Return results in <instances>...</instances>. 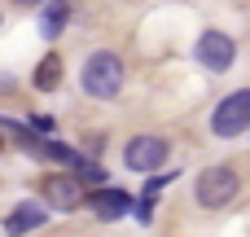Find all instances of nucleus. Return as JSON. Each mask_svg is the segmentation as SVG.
<instances>
[{
	"label": "nucleus",
	"instance_id": "f257e3e1",
	"mask_svg": "<svg viewBox=\"0 0 250 237\" xmlns=\"http://www.w3.org/2000/svg\"><path fill=\"white\" fill-rule=\"evenodd\" d=\"M79 84H83V92L92 97V101H110V97H119V88H123V62H119V53H92L88 62H83V75H79Z\"/></svg>",
	"mask_w": 250,
	"mask_h": 237
},
{
	"label": "nucleus",
	"instance_id": "f03ea898",
	"mask_svg": "<svg viewBox=\"0 0 250 237\" xmlns=\"http://www.w3.org/2000/svg\"><path fill=\"white\" fill-rule=\"evenodd\" d=\"M237 194H242V180H237L233 167H207V172H198V180H193V198H198V207H207V211L229 207Z\"/></svg>",
	"mask_w": 250,
	"mask_h": 237
},
{
	"label": "nucleus",
	"instance_id": "7ed1b4c3",
	"mask_svg": "<svg viewBox=\"0 0 250 237\" xmlns=\"http://www.w3.org/2000/svg\"><path fill=\"white\" fill-rule=\"evenodd\" d=\"M246 128H250V88H237L211 110V132L229 141V136H242Z\"/></svg>",
	"mask_w": 250,
	"mask_h": 237
},
{
	"label": "nucleus",
	"instance_id": "20e7f679",
	"mask_svg": "<svg viewBox=\"0 0 250 237\" xmlns=\"http://www.w3.org/2000/svg\"><path fill=\"white\" fill-rule=\"evenodd\" d=\"M167 158H171V145H167L163 136H149V132H145V136H132V141L123 145V163H127L132 172H145V176H149V172H163Z\"/></svg>",
	"mask_w": 250,
	"mask_h": 237
},
{
	"label": "nucleus",
	"instance_id": "39448f33",
	"mask_svg": "<svg viewBox=\"0 0 250 237\" xmlns=\"http://www.w3.org/2000/svg\"><path fill=\"white\" fill-rule=\"evenodd\" d=\"M193 53H198V62H202L207 70H215V75L233 70V62H237V44H233V35H224V31H202L198 44H193Z\"/></svg>",
	"mask_w": 250,
	"mask_h": 237
},
{
	"label": "nucleus",
	"instance_id": "423d86ee",
	"mask_svg": "<svg viewBox=\"0 0 250 237\" xmlns=\"http://www.w3.org/2000/svg\"><path fill=\"white\" fill-rule=\"evenodd\" d=\"M40 194H44L40 202H44L48 211H75L88 189H83L75 176H44V180H40Z\"/></svg>",
	"mask_w": 250,
	"mask_h": 237
},
{
	"label": "nucleus",
	"instance_id": "0eeeda50",
	"mask_svg": "<svg viewBox=\"0 0 250 237\" xmlns=\"http://www.w3.org/2000/svg\"><path fill=\"white\" fill-rule=\"evenodd\" d=\"M83 202H88L101 220H123V215L136 207V202H132V194H127V189H119V185H114V189H110V185H97L92 194H83Z\"/></svg>",
	"mask_w": 250,
	"mask_h": 237
},
{
	"label": "nucleus",
	"instance_id": "6e6552de",
	"mask_svg": "<svg viewBox=\"0 0 250 237\" xmlns=\"http://www.w3.org/2000/svg\"><path fill=\"white\" fill-rule=\"evenodd\" d=\"M44 220H48V207L35 202V198H26V202H18V207L4 215V233L9 237H26L31 229H44Z\"/></svg>",
	"mask_w": 250,
	"mask_h": 237
},
{
	"label": "nucleus",
	"instance_id": "1a4fd4ad",
	"mask_svg": "<svg viewBox=\"0 0 250 237\" xmlns=\"http://www.w3.org/2000/svg\"><path fill=\"white\" fill-rule=\"evenodd\" d=\"M66 22H70V0H44V18H40L44 40H57L66 31Z\"/></svg>",
	"mask_w": 250,
	"mask_h": 237
},
{
	"label": "nucleus",
	"instance_id": "9d476101",
	"mask_svg": "<svg viewBox=\"0 0 250 237\" xmlns=\"http://www.w3.org/2000/svg\"><path fill=\"white\" fill-rule=\"evenodd\" d=\"M31 79H35V88H40V92H53V88H62V57H57V53H44Z\"/></svg>",
	"mask_w": 250,
	"mask_h": 237
},
{
	"label": "nucleus",
	"instance_id": "9b49d317",
	"mask_svg": "<svg viewBox=\"0 0 250 237\" xmlns=\"http://www.w3.org/2000/svg\"><path fill=\"white\" fill-rule=\"evenodd\" d=\"M132 211H136V220H141V224H149V220H154V198H141Z\"/></svg>",
	"mask_w": 250,
	"mask_h": 237
},
{
	"label": "nucleus",
	"instance_id": "f8f14e48",
	"mask_svg": "<svg viewBox=\"0 0 250 237\" xmlns=\"http://www.w3.org/2000/svg\"><path fill=\"white\" fill-rule=\"evenodd\" d=\"M13 4H22V9H31V4H44V0H13Z\"/></svg>",
	"mask_w": 250,
	"mask_h": 237
},
{
	"label": "nucleus",
	"instance_id": "ddd939ff",
	"mask_svg": "<svg viewBox=\"0 0 250 237\" xmlns=\"http://www.w3.org/2000/svg\"><path fill=\"white\" fill-rule=\"evenodd\" d=\"M0 150H4V136H0Z\"/></svg>",
	"mask_w": 250,
	"mask_h": 237
}]
</instances>
